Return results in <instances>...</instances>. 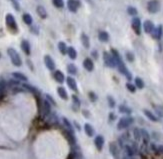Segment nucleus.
Here are the masks:
<instances>
[{
	"label": "nucleus",
	"instance_id": "47",
	"mask_svg": "<svg viewBox=\"0 0 163 159\" xmlns=\"http://www.w3.org/2000/svg\"><path fill=\"white\" fill-rule=\"evenodd\" d=\"M12 3H13L14 8H15V9L17 10V11H19V10H20V7H19V4H18V2L15 1V0H12Z\"/></svg>",
	"mask_w": 163,
	"mask_h": 159
},
{
	"label": "nucleus",
	"instance_id": "8",
	"mask_svg": "<svg viewBox=\"0 0 163 159\" xmlns=\"http://www.w3.org/2000/svg\"><path fill=\"white\" fill-rule=\"evenodd\" d=\"M79 6H80V3H79V1H77V0H67L68 9H69V11L73 12V13H75V12L77 11Z\"/></svg>",
	"mask_w": 163,
	"mask_h": 159
},
{
	"label": "nucleus",
	"instance_id": "54",
	"mask_svg": "<svg viewBox=\"0 0 163 159\" xmlns=\"http://www.w3.org/2000/svg\"><path fill=\"white\" fill-rule=\"evenodd\" d=\"M74 124H75V126H76V128L78 129V130H80V125H79L77 122H74Z\"/></svg>",
	"mask_w": 163,
	"mask_h": 159
},
{
	"label": "nucleus",
	"instance_id": "17",
	"mask_svg": "<svg viewBox=\"0 0 163 159\" xmlns=\"http://www.w3.org/2000/svg\"><path fill=\"white\" fill-rule=\"evenodd\" d=\"M22 87H23L25 90H27L28 92H31V93L34 94V95H39V94H40V92H39V90L36 88V87L32 86V85H30V84L24 83V84H22Z\"/></svg>",
	"mask_w": 163,
	"mask_h": 159
},
{
	"label": "nucleus",
	"instance_id": "25",
	"mask_svg": "<svg viewBox=\"0 0 163 159\" xmlns=\"http://www.w3.org/2000/svg\"><path fill=\"white\" fill-rule=\"evenodd\" d=\"M118 110L120 113L122 114H127V115H130L132 113V109H131L130 107H128V106L126 105H120L118 107Z\"/></svg>",
	"mask_w": 163,
	"mask_h": 159
},
{
	"label": "nucleus",
	"instance_id": "38",
	"mask_svg": "<svg viewBox=\"0 0 163 159\" xmlns=\"http://www.w3.org/2000/svg\"><path fill=\"white\" fill-rule=\"evenodd\" d=\"M62 121H63V124H64V126L66 127V129H68V130H70V131H74L73 130V126L71 125V123L69 122V120H68L67 118L63 117V118H62Z\"/></svg>",
	"mask_w": 163,
	"mask_h": 159
},
{
	"label": "nucleus",
	"instance_id": "46",
	"mask_svg": "<svg viewBox=\"0 0 163 159\" xmlns=\"http://www.w3.org/2000/svg\"><path fill=\"white\" fill-rule=\"evenodd\" d=\"M89 97H90L91 101H96V100H97V95H96L95 93H93V92L89 93Z\"/></svg>",
	"mask_w": 163,
	"mask_h": 159
},
{
	"label": "nucleus",
	"instance_id": "56",
	"mask_svg": "<svg viewBox=\"0 0 163 159\" xmlns=\"http://www.w3.org/2000/svg\"><path fill=\"white\" fill-rule=\"evenodd\" d=\"M130 159H133V158H130Z\"/></svg>",
	"mask_w": 163,
	"mask_h": 159
},
{
	"label": "nucleus",
	"instance_id": "43",
	"mask_svg": "<svg viewBox=\"0 0 163 159\" xmlns=\"http://www.w3.org/2000/svg\"><path fill=\"white\" fill-rule=\"evenodd\" d=\"M125 57H126V59L128 60L129 62H133V61H134V54H133L132 52L127 51L126 53H125Z\"/></svg>",
	"mask_w": 163,
	"mask_h": 159
},
{
	"label": "nucleus",
	"instance_id": "3",
	"mask_svg": "<svg viewBox=\"0 0 163 159\" xmlns=\"http://www.w3.org/2000/svg\"><path fill=\"white\" fill-rule=\"evenodd\" d=\"M134 122V118L131 116H125L120 118V120L117 123V128L119 130H123V129H126L130 126L132 123Z\"/></svg>",
	"mask_w": 163,
	"mask_h": 159
},
{
	"label": "nucleus",
	"instance_id": "32",
	"mask_svg": "<svg viewBox=\"0 0 163 159\" xmlns=\"http://www.w3.org/2000/svg\"><path fill=\"white\" fill-rule=\"evenodd\" d=\"M6 87H7V83H6V81L4 80L3 78L0 77V97L5 93Z\"/></svg>",
	"mask_w": 163,
	"mask_h": 159
},
{
	"label": "nucleus",
	"instance_id": "45",
	"mask_svg": "<svg viewBox=\"0 0 163 159\" xmlns=\"http://www.w3.org/2000/svg\"><path fill=\"white\" fill-rule=\"evenodd\" d=\"M46 99L48 100V102H49V103L53 104V105H56V102L54 101V99L49 95V94H46Z\"/></svg>",
	"mask_w": 163,
	"mask_h": 159
},
{
	"label": "nucleus",
	"instance_id": "1",
	"mask_svg": "<svg viewBox=\"0 0 163 159\" xmlns=\"http://www.w3.org/2000/svg\"><path fill=\"white\" fill-rule=\"evenodd\" d=\"M7 53H8V55H9L10 59H11V62L13 63L14 66L19 67V66L22 65V60H21V58H20V55L18 54V52L16 51L14 48H8Z\"/></svg>",
	"mask_w": 163,
	"mask_h": 159
},
{
	"label": "nucleus",
	"instance_id": "48",
	"mask_svg": "<svg viewBox=\"0 0 163 159\" xmlns=\"http://www.w3.org/2000/svg\"><path fill=\"white\" fill-rule=\"evenodd\" d=\"M155 110H156V112H157V115H158V116H159V117H163V111H162L161 109H160L159 107H156Z\"/></svg>",
	"mask_w": 163,
	"mask_h": 159
},
{
	"label": "nucleus",
	"instance_id": "35",
	"mask_svg": "<svg viewBox=\"0 0 163 159\" xmlns=\"http://www.w3.org/2000/svg\"><path fill=\"white\" fill-rule=\"evenodd\" d=\"M58 49H59V51L61 52V54H66L67 53V46L64 42H62V41H60L59 43H58Z\"/></svg>",
	"mask_w": 163,
	"mask_h": 159
},
{
	"label": "nucleus",
	"instance_id": "50",
	"mask_svg": "<svg viewBox=\"0 0 163 159\" xmlns=\"http://www.w3.org/2000/svg\"><path fill=\"white\" fill-rule=\"evenodd\" d=\"M114 119H115V115H114L113 112L109 113V120H110V121H112V120H114Z\"/></svg>",
	"mask_w": 163,
	"mask_h": 159
},
{
	"label": "nucleus",
	"instance_id": "36",
	"mask_svg": "<svg viewBox=\"0 0 163 159\" xmlns=\"http://www.w3.org/2000/svg\"><path fill=\"white\" fill-rule=\"evenodd\" d=\"M67 71L69 74H72V75H75L77 73V67L74 65V64H68L67 65Z\"/></svg>",
	"mask_w": 163,
	"mask_h": 159
},
{
	"label": "nucleus",
	"instance_id": "9",
	"mask_svg": "<svg viewBox=\"0 0 163 159\" xmlns=\"http://www.w3.org/2000/svg\"><path fill=\"white\" fill-rule=\"evenodd\" d=\"M109 151L110 153H111V155L115 159L119 157V148H118L117 143H115V142H111V143L109 144Z\"/></svg>",
	"mask_w": 163,
	"mask_h": 159
},
{
	"label": "nucleus",
	"instance_id": "34",
	"mask_svg": "<svg viewBox=\"0 0 163 159\" xmlns=\"http://www.w3.org/2000/svg\"><path fill=\"white\" fill-rule=\"evenodd\" d=\"M72 99H73V107H74V110L76 111V110H78V108L80 107V100H79V98L77 97L76 95H72Z\"/></svg>",
	"mask_w": 163,
	"mask_h": 159
},
{
	"label": "nucleus",
	"instance_id": "28",
	"mask_svg": "<svg viewBox=\"0 0 163 159\" xmlns=\"http://www.w3.org/2000/svg\"><path fill=\"white\" fill-rule=\"evenodd\" d=\"M57 92H58V95H59V97H61L63 100H67L68 99V94H67V92H66L65 88H63V87H58Z\"/></svg>",
	"mask_w": 163,
	"mask_h": 159
},
{
	"label": "nucleus",
	"instance_id": "51",
	"mask_svg": "<svg viewBox=\"0 0 163 159\" xmlns=\"http://www.w3.org/2000/svg\"><path fill=\"white\" fill-rule=\"evenodd\" d=\"M31 30H32V32L33 33H35V34H38V29H37V27H32L31 28Z\"/></svg>",
	"mask_w": 163,
	"mask_h": 159
},
{
	"label": "nucleus",
	"instance_id": "37",
	"mask_svg": "<svg viewBox=\"0 0 163 159\" xmlns=\"http://www.w3.org/2000/svg\"><path fill=\"white\" fill-rule=\"evenodd\" d=\"M133 137L136 141H139L141 139V132H140V129L137 128V127L133 129Z\"/></svg>",
	"mask_w": 163,
	"mask_h": 159
},
{
	"label": "nucleus",
	"instance_id": "20",
	"mask_svg": "<svg viewBox=\"0 0 163 159\" xmlns=\"http://www.w3.org/2000/svg\"><path fill=\"white\" fill-rule=\"evenodd\" d=\"M84 131H85V133H86L87 136H89V137H93L94 133H95L94 132V128L89 124V123H85L84 124Z\"/></svg>",
	"mask_w": 163,
	"mask_h": 159
},
{
	"label": "nucleus",
	"instance_id": "26",
	"mask_svg": "<svg viewBox=\"0 0 163 159\" xmlns=\"http://www.w3.org/2000/svg\"><path fill=\"white\" fill-rule=\"evenodd\" d=\"M12 76L16 79V80H19V81H24L26 82L28 79H27V76H25L23 73H20V72H13L12 73Z\"/></svg>",
	"mask_w": 163,
	"mask_h": 159
},
{
	"label": "nucleus",
	"instance_id": "18",
	"mask_svg": "<svg viewBox=\"0 0 163 159\" xmlns=\"http://www.w3.org/2000/svg\"><path fill=\"white\" fill-rule=\"evenodd\" d=\"M83 66H84V68L86 69L87 71H89V72L93 71L94 69V63L90 58H85L84 61H83Z\"/></svg>",
	"mask_w": 163,
	"mask_h": 159
},
{
	"label": "nucleus",
	"instance_id": "16",
	"mask_svg": "<svg viewBox=\"0 0 163 159\" xmlns=\"http://www.w3.org/2000/svg\"><path fill=\"white\" fill-rule=\"evenodd\" d=\"M53 78L55 79V80L57 81L58 83H63L64 80H65V76H64V74H63V73H62L60 70L54 71V73H53Z\"/></svg>",
	"mask_w": 163,
	"mask_h": 159
},
{
	"label": "nucleus",
	"instance_id": "33",
	"mask_svg": "<svg viewBox=\"0 0 163 159\" xmlns=\"http://www.w3.org/2000/svg\"><path fill=\"white\" fill-rule=\"evenodd\" d=\"M22 19H23L25 24H27V25H31V24H32V22H33L32 16H31L29 13H24L23 16H22Z\"/></svg>",
	"mask_w": 163,
	"mask_h": 159
},
{
	"label": "nucleus",
	"instance_id": "27",
	"mask_svg": "<svg viewBox=\"0 0 163 159\" xmlns=\"http://www.w3.org/2000/svg\"><path fill=\"white\" fill-rule=\"evenodd\" d=\"M36 11H37V14H38L41 18H43V19L47 17V12H46V10H45V8L43 7V6H41V5L37 6Z\"/></svg>",
	"mask_w": 163,
	"mask_h": 159
},
{
	"label": "nucleus",
	"instance_id": "22",
	"mask_svg": "<svg viewBox=\"0 0 163 159\" xmlns=\"http://www.w3.org/2000/svg\"><path fill=\"white\" fill-rule=\"evenodd\" d=\"M21 49L23 50V52L26 55L30 54V44L27 40H22L21 42Z\"/></svg>",
	"mask_w": 163,
	"mask_h": 159
},
{
	"label": "nucleus",
	"instance_id": "4",
	"mask_svg": "<svg viewBox=\"0 0 163 159\" xmlns=\"http://www.w3.org/2000/svg\"><path fill=\"white\" fill-rule=\"evenodd\" d=\"M103 59H104V63L106 66L110 68H114L116 67V62L114 60V57L112 56L111 53H108V52H103Z\"/></svg>",
	"mask_w": 163,
	"mask_h": 159
},
{
	"label": "nucleus",
	"instance_id": "14",
	"mask_svg": "<svg viewBox=\"0 0 163 159\" xmlns=\"http://www.w3.org/2000/svg\"><path fill=\"white\" fill-rule=\"evenodd\" d=\"M65 136L71 145H75V144H76V138H75V135H74V131H70L68 130V129H66Z\"/></svg>",
	"mask_w": 163,
	"mask_h": 159
},
{
	"label": "nucleus",
	"instance_id": "11",
	"mask_svg": "<svg viewBox=\"0 0 163 159\" xmlns=\"http://www.w3.org/2000/svg\"><path fill=\"white\" fill-rule=\"evenodd\" d=\"M162 33H163L162 25H158V26L155 27V28H154V30L152 31L151 35H152V37H153L154 39H157V40H159V39H161V37H162Z\"/></svg>",
	"mask_w": 163,
	"mask_h": 159
},
{
	"label": "nucleus",
	"instance_id": "39",
	"mask_svg": "<svg viewBox=\"0 0 163 159\" xmlns=\"http://www.w3.org/2000/svg\"><path fill=\"white\" fill-rule=\"evenodd\" d=\"M127 13L131 16H136L137 13H138V11H137L136 8L133 7V6H129V7L127 8Z\"/></svg>",
	"mask_w": 163,
	"mask_h": 159
},
{
	"label": "nucleus",
	"instance_id": "31",
	"mask_svg": "<svg viewBox=\"0 0 163 159\" xmlns=\"http://www.w3.org/2000/svg\"><path fill=\"white\" fill-rule=\"evenodd\" d=\"M134 85L136 86V88L143 89L144 86H145V83H144V81L142 80L140 77H136V78L134 79Z\"/></svg>",
	"mask_w": 163,
	"mask_h": 159
},
{
	"label": "nucleus",
	"instance_id": "2",
	"mask_svg": "<svg viewBox=\"0 0 163 159\" xmlns=\"http://www.w3.org/2000/svg\"><path fill=\"white\" fill-rule=\"evenodd\" d=\"M5 21H6V25H7L8 29H9L11 32L13 33H17L18 31V26L17 23H16V20L14 18V16L12 14L8 13L5 17Z\"/></svg>",
	"mask_w": 163,
	"mask_h": 159
},
{
	"label": "nucleus",
	"instance_id": "7",
	"mask_svg": "<svg viewBox=\"0 0 163 159\" xmlns=\"http://www.w3.org/2000/svg\"><path fill=\"white\" fill-rule=\"evenodd\" d=\"M50 113H51V104L48 102L47 99L43 100L42 103V115L44 117L49 116Z\"/></svg>",
	"mask_w": 163,
	"mask_h": 159
},
{
	"label": "nucleus",
	"instance_id": "53",
	"mask_svg": "<svg viewBox=\"0 0 163 159\" xmlns=\"http://www.w3.org/2000/svg\"><path fill=\"white\" fill-rule=\"evenodd\" d=\"M27 64H28V65H30L31 70H33V66H32V63H31V61H30V60H27Z\"/></svg>",
	"mask_w": 163,
	"mask_h": 159
},
{
	"label": "nucleus",
	"instance_id": "15",
	"mask_svg": "<svg viewBox=\"0 0 163 159\" xmlns=\"http://www.w3.org/2000/svg\"><path fill=\"white\" fill-rule=\"evenodd\" d=\"M66 82H67L68 87H69L71 90L75 91V92L78 91V88H77V83H76V81H75V79L73 78V77L68 76L67 78H66Z\"/></svg>",
	"mask_w": 163,
	"mask_h": 159
},
{
	"label": "nucleus",
	"instance_id": "13",
	"mask_svg": "<svg viewBox=\"0 0 163 159\" xmlns=\"http://www.w3.org/2000/svg\"><path fill=\"white\" fill-rule=\"evenodd\" d=\"M44 63H45V65H46V67L49 69L50 71H53L54 69H55V63H54L51 56H49V55L44 56Z\"/></svg>",
	"mask_w": 163,
	"mask_h": 159
},
{
	"label": "nucleus",
	"instance_id": "29",
	"mask_svg": "<svg viewBox=\"0 0 163 159\" xmlns=\"http://www.w3.org/2000/svg\"><path fill=\"white\" fill-rule=\"evenodd\" d=\"M140 132H141V138L143 139L144 143H148L150 140V135L148 131L146 129H140Z\"/></svg>",
	"mask_w": 163,
	"mask_h": 159
},
{
	"label": "nucleus",
	"instance_id": "41",
	"mask_svg": "<svg viewBox=\"0 0 163 159\" xmlns=\"http://www.w3.org/2000/svg\"><path fill=\"white\" fill-rule=\"evenodd\" d=\"M52 3H53V5L57 8H62L64 6L63 0H52Z\"/></svg>",
	"mask_w": 163,
	"mask_h": 159
},
{
	"label": "nucleus",
	"instance_id": "30",
	"mask_svg": "<svg viewBox=\"0 0 163 159\" xmlns=\"http://www.w3.org/2000/svg\"><path fill=\"white\" fill-rule=\"evenodd\" d=\"M67 54H68V56H69L70 59H72V60H74L77 58V52H76V50H75L74 47H68L67 48Z\"/></svg>",
	"mask_w": 163,
	"mask_h": 159
},
{
	"label": "nucleus",
	"instance_id": "49",
	"mask_svg": "<svg viewBox=\"0 0 163 159\" xmlns=\"http://www.w3.org/2000/svg\"><path fill=\"white\" fill-rule=\"evenodd\" d=\"M82 113H83V115H84V117H86V118H90V113H89L88 110H83Z\"/></svg>",
	"mask_w": 163,
	"mask_h": 159
},
{
	"label": "nucleus",
	"instance_id": "55",
	"mask_svg": "<svg viewBox=\"0 0 163 159\" xmlns=\"http://www.w3.org/2000/svg\"><path fill=\"white\" fill-rule=\"evenodd\" d=\"M122 159H130V158H129V157H127V156H124V157H123Z\"/></svg>",
	"mask_w": 163,
	"mask_h": 159
},
{
	"label": "nucleus",
	"instance_id": "6",
	"mask_svg": "<svg viewBox=\"0 0 163 159\" xmlns=\"http://www.w3.org/2000/svg\"><path fill=\"white\" fill-rule=\"evenodd\" d=\"M131 26L132 29L137 35L141 34V20L138 17H133L132 21H131Z\"/></svg>",
	"mask_w": 163,
	"mask_h": 159
},
{
	"label": "nucleus",
	"instance_id": "23",
	"mask_svg": "<svg viewBox=\"0 0 163 159\" xmlns=\"http://www.w3.org/2000/svg\"><path fill=\"white\" fill-rule=\"evenodd\" d=\"M124 150H125V153H126V156L129 158H132L133 156L135 155V151L133 150L132 146L131 145H125L124 146Z\"/></svg>",
	"mask_w": 163,
	"mask_h": 159
},
{
	"label": "nucleus",
	"instance_id": "40",
	"mask_svg": "<svg viewBox=\"0 0 163 159\" xmlns=\"http://www.w3.org/2000/svg\"><path fill=\"white\" fill-rule=\"evenodd\" d=\"M107 101H108V105H109L110 108H114V107H115V105H116L115 100H114V98L112 97V96H110V95L107 96Z\"/></svg>",
	"mask_w": 163,
	"mask_h": 159
},
{
	"label": "nucleus",
	"instance_id": "44",
	"mask_svg": "<svg viewBox=\"0 0 163 159\" xmlns=\"http://www.w3.org/2000/svg\"><path fill=\"white\" fill-rule=\"evenodd\" d=\"M20 84V82H19V80H10V81H8V86H10V87H16V86H18V85Z\"/></svg>",
	"mask_w": 163,
	"mask_h": 159
},
{
	"label": "nucleus",
	"instance_id": "42",
	"mask_svg": "<svg viewBox=\"0 0 163 159\" xmlns=\"http://www.w3.org/2000/svg\"><path fill=\"white\" fill-rule=\"evenodd\" d=\"M126 88L128 89L131 93H135V92H136V86H135L134 84H132V83H130V82L126 83Z\"/></svg>",
	"mask_w": 163,
	"mask_h": 159
},
{
	"label": "nucleus",
	"instance_id": "24",
	"mask_svg": "<svg viewBox=\"0 0 163 159\" xmlns=\"http://www.w3.org/2000/svg\"><path fill=\"white\" fill-rule=\"evenodd\" d=\"M98 39L101 42H107L109 40V34L106 31H100L99 34H98Z\"/></svg>",
	"mask_w": 163,
	"mask_h": 159
},
{
	"label": "nucleus",
	"instance_id": "5",
	"mask_svg": "<svg viewBox=\"0 0 163 159\" xmlns=\"http://www.w3.org/2000/svg\"><path fill=\"white\" fill-rule=\"evenodd\" d=\"M147 10L150 13H157L160 10V2L158 0H150V1H148Z\"/></svg>",
	"mask_w": 163,
	"mask_h": 159
},
{
	"label": "nucleus",
	"instance_id": "19",
	"mask_svg": "<svg viewBox=\"0 0 163 159\" xmlns=\"http://www.w3.org/2000/svg\"><path fill=\"white\" fill-rule=\"evenodd\" d=\"M143 113H144V115H145V116L147 117L148 119H149V120L153 121V122H157V121H158V117L156 116V115H154L151 111H149L148 109H144L143 110Z\"/></svg>",
	"mask_w": 163,
	"mask_h": 159
},
{
	"label": "nucleus",
	"instance_id": "12",
	"mask_svg": "<svg viewBox=\"0 0 163 159\" xmlns=\"http://www.w3.org/2000/svg\"><path fill=\"white\" fill-rule=\"evenodd\" d=\"M155 26H154L153 22L150 21V20H146L144 21L143 23V29H144V32L145 33H148V34H151L152 31L154 30Z\"/></svg>",
	"mask_w": 163,
	"mask_h": 159
},
{
	"label": "nucleus",
	"instance_id": "21",
	"mask_svg": "<svg viewBox=\"0 0 163 159\" xmlns=\"http://www.w3.org/2000/svg\"><path fill=\"white\" fill-rule=\"evenodd\" d=\"M81 42H82L83 46H84L86 49H88L90 47V40H89V37L87 36L85 33H82L81 34Z\"/></svg>",
	"mask_w": 163,
	"mask_h": 159
},
{
	"label": "nucleus",
	"instance_id": "52",
	"mask_svg": "<svg viewBox=\"0 0 163 159\" xmlns=\"http://www.w3.org/2000/svg\"><path fill=\"white\" fill-rule=\"evenodd\" d=\"M92 56H94V58H95V59H97L98 58V55H97V51H95V50H94V51H92Z\"/></svg>",
	"mask_w": 163,
	"mask_h": 159
},
{
	"label": "nucleus",
	"instance_id": "10",
	"mask_svg": "<svg viewBox=\"0 0 163 159\" xmlns=\"http://www.w3.org/2000/svg\"><path fill=\"white\" fill-rule=\"evenodd\" d=\"M94 144H95V147L97 148L98 151H101L104 145V137L102 135H97L94 138Z\"/></svg>",
	"mask_w": 163,
	"mask_h": 159
}]
</instances>
